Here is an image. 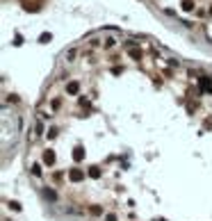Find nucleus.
I'll return each instance as SVG.
<instances>
[{
    "label": "nucleus",
    "instance_id": "1",
    "mask_svg": "<svg viewBox=\"0 0 212 221\" xmlns=\"http://www.w3.org/2000/svg\"><path fill=\"white\" fill-rule=\"evenodd\" d=\"M69 178L73 180V182H80V180L85 178V171H80V169H71V171H69Z\"/></svg>",
    "mask_w": 212,
    "mask_h": 221
},
{
    "label": "nucleus",
    "instance_id": "2",
    "mask_svg": "<svg viewBox=\"0 0 212 221\" xmlns=\"http://www.w3.org/2000/svg\"><path fill=\"white\" fill-rule=\"evenodd\" d=\"M44 162H46V164H52V162H55V153H52V150H46V153H44Z\"/></svg>",
    "mask_w": 212,
    "mask_h": 221
},
{
    "label": "nucleus",
    "instance_id": "3",
    "mask_svg": "<svg viewBox=\"0 0 212 221\" xmlns=\"http://www.w3.org/2000/svg\"><path fill=\"white\" fill-rule=\"evenodd\" d=\"M78 89H80L78 82H69V84H66V91H69V94H78Z\"/></svg>",
    "mask_w": 212,
    "mask_h": 221
},
{
    "label": "nucleus",
    "instance_id": "4",
    "mask_svg": "<svg viewBox=\"0 0 212 221\" xmlns=\"http://www.w3.org/2000/svg\"><path fill=\"white\" fill-rule=\"evenodd\" d=\"M82 158H85V150H82V148H75V150H73V160L80 162Z\"/></svg>",
    "mask_w": 212,
    "mask_h": 221
},
{
    "label": "nucleus",
    "instance_id": "5",
    "mask_svg": "<svg viewBox=\"0 0 212 221\" xmlns=\"http://www.w3.org/2000/svg\"><path fill=\"white\" fill-rule=\"evenodd\" d=\"M182 9H185V11H192V9H194V2H192V0H182Z\"/></svg>",
    "mask_w": 212,
    "mask_h": 221
},
{
    "label": "nucleus",
    "instance_id": "6",
    "mask_svg": "<svg viewBox=\"0 0 212 221\" xmlns=\"http://www.w3.org/2000/svg\"><path fill=\"white\" fill-rule=\"evenodd\" d=\"M130 57H132V59H141V50H137V48H130Z\"/></svg>",
    "mask_w": 212,
    "mask_h": 221
},
{
    "label": "nucleus",
    "instance_id": "7",
    "mask_svg": "<svg viewBox=\"0 0 212 221\" xmlns=\"http://www.w3.org/2000/svg\"><path fill=\"white\" fill-rule=\"evenodd\" d=\"M89 176H91V178H101V171L94 166V169H89Z\"/></svg>",
    "mask_w": 212,
    "mask_h": 221
},
{
    "label": "nucleus",
    "instance_id": "8",
    "mask_svg": "<svg viewBox=\"0 0 212 221\" xmlns=\"http://www.w3.org/2000/svg\"><path fill=\"white\" fill-rule=\"evenodd\" d=\"M39 41H41V43H48V41H50V34H41Z\"/></svg>",
    "mask_w": 212,
    "mask_h": 221
},
{
    "label": "nucleus",
    "instance_id": "9",
    "mask_svg": "<svg viewBox=\"0 0 212 221\" xmlns=\"http://www.w3.org/2000/svg\"><path fill=\"white\" fill-rule=\"evenodd\" d=\"M89 212H91V214H96V217H98V214H101V207H98V205H94Z\"/></svg>",
    "mask_w": 212,
    "mask_h": 221
}]
</instances>
